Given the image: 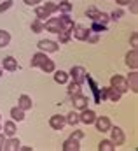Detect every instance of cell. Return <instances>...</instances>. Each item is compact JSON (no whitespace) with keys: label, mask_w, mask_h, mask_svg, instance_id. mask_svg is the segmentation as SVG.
I'll return each instance as SVG.
<instances>
[{"label":"cell","mask_w":138,"mask_h":151,"mask_svg":"<svg viewBox=\"0 0 138 151\" xmlns=\"http://www.w3.org/2000/svg\"><path fill=\"white\" fill-rule=\"evenodd\" d=\"M32 106H33V102H32V99H30L28 95H21V97H19L18 107H21L23 111H28V109H32Z\"/></svg>","instance_id":"obj_19"},{"label":"cell","mask_w":138,"mask_h":151,"mask_svg":"<svg viewBox=\"0 0 138 151\" xmlns=\"http://www.w3.org/2000/svg\"><path fill=\"white\" fill-rule=\"evenodd\" d=\"M131 47H138V35H137V32H133V34H131Z\"/></svg>","instance_id":"obj_39"},{"label":"cell","mask_w":138,"mask_h":151,"mask_svg":"<svg viewBox=\"0 0 138 151\" xmlns=\"http://www.w3.org/2000/svg\"><path fill=\"white\" fill-rule=\"evenodd\" d=\"M89 28H86V27H80V25H73V28H72V32H70V35H73L75 39H79V40H86L87 35H89Z\"/></svg>","instance_id":"obj_10"},{"label":"cell","mask_w":138,"mask_h":151,"mask_svg":"<svg viewBox=\"0 0 138 151\" xmlns=\"http://www.w3.org/2000/svg\"><path fill=\"white\" fill-rule=\"evenodd\" d=\"M16 123L11 119V121H5L4 123V135L5 137H12V135H16Z\"/></svg>","instance_id":"obj_20"},{"label":"cell","mask_w":138,"mask_h":151,"mask_svg":"<svg viewBox=\"0 0 138 151\" xmlns=\"http://www.w3.org/2000/svg\"><path fill=\"white\" fill-rule=\"evenodd\" d=\"M2 69H5V70H9V72H14V70L18 69L16 58H14V56H5V58H4V63H2Z\"/></svg>","instance_id":"obj_18"},{"label":"cell","mask_w":138,"mask_h":151,"mask_svg":"<svg viewBox=\"0 0 138 151\" xmlns=\"http://www.w3.org/2000/svg\"><path fill=\"white\" fill-rule=\"evenodd\" d=\"M65 121H67L68 125H72V127H73V125H77V123H79V114L72 111V113H68V116L65 118Z\"/></svg>","instance_id":"obj_27"},{"label":"cell","mask_w":138,"mask_h":151,"mask_svg":"<svg viewBox=\"0 0 138 151\" xmlns=\"http://www.w3.org/2000/svg\"><path fill=\"white\" fill-rule=\"evenodd\" d=\"M19 146H21L19 139H16V137L12 135V137H9V139L5 141L4 150H2V151H18V150H19Z\"/></svg>","instance_id":"obj_15"},{"label":"cell","mask_w":138,"mask_h":151,"mask_svg":"<svg viewBox=\"0 0 138 151\" xmlns=\"http://www.w3.org/2000/svg\"><path fill=\"white\" fill-rule=\"evenodd\" d=\"M95 119H96V114L91 109H82V114L79 116V121H82L84 125H93Z\"/></svg>","instance_id":"obj_13"},{"label":"cell","mask_w":138,"mask_h":151,"mask_svg":"<svg viewBox=\"0 0 138 151\" xmlns=\"http://www.w3.org/2000/svg\"><path fill=\"white\" fill-rule=\"evenodd\" d=\"M37 47H38L40 51H44V53H56V51H58V47H60V44H58L56 40L42 39V40H38Z\"/></svg>","instance_id":"obj_4"},{"label":"cell","mask_w":138,"mask_h":151,"mask_svg":"<svg viewBox=\"0 0 138 151\" xmlns=\"http://www.w3.org/2000/svg\"><path fill=\"white\" fill-rule=\"evenodd\" d=\"M105 30V25L103 23H98V21H93V27H91V32H96V34H100V32H103Z\"/></svg>","instance_id":"obj_31"},{"label":"cell","mask_w":138,"mask_h":151,"mask_svg":"<svg viewBox=\"0 0 138 151\" xmlns=\"http://www.w3.org/2000/svg\"><path fill=\"white\" fill-rule=\"evenodd\" d=\"M110 19V16L108 14H103V12H100L98 16H96V19L95 21H98V23H103V25H107V21Z\"/></svg>","instance_id":"obj_33"},{"label":"cell","mask_w":138,"mask_h":151,"mask_svg":"<svg viewBox=\"0 0 138 151\" xmlns=\"http://www.w3.org/2000/svg\"><path fill=\"white\" fill-rule=\"evenodd\" d=\"M128 5H131V12H133V14H137L138 12V0H131Z\"/></svg>","instance_id":"obj_38"},{"label":"cell","mask_w":138,"mask_h":151,"mask_svg":"<svg viewBox=\"0 0 138 151\" xmlns=\"http://www.w3.org/2000/svg\"><path fill=\"white\" fill-rule=\"evenodd\" d=\"M44 28L51 34H60L61 32V27H60V19L58 18H47V21H44Z\"/></svg>","instance_id":"obj_11"},{"label":"cell","mask_w":138,"mask_h":151,"mask_svg":"<svg viewBox=\"0 0 138 151\" xmlns=\"http://www.w3.org/2000/svg\"><path fill=\"white\" fill-rule=\"evenodd\" d=\"M11 42V34L7 30H0V47H5Z\"/></svg>","instance_id":"obj_25"},{"label":"cell","mask_w":138,"mask_h":151,"mask_svg":"<svg viewBox=\"0 0 138 151\" xmlns=\"http://www.w3.org/2000/svg\"><path fill=\"white\" fill-rule=\"evenodd\" d=\"M23 2H25L26 5H38L42 0H23Z\"/></svg>","instance_id":"obj_40"},{"label":"cell","mask_w":138,"mask_h":151,"mask_svg":"<svg viewBox=\"0 0 138 151\" xmlns=\"http://www.w3.org/2000/svg\"><path fill=\"white\" fill-rule=\"evenodd\" d=\"M115 2H117V5H128L131 0H115Z\"/></svg>","instance_id":"obj_42"},{"label":"cell","mask_w":138,"mask_h":151,"mask_svg":"<svg viewBox=\"0 0 138 151\" xmlns=\"http://www.w3.org/2000/svg\"><path fill=\"white\" fill-rule=\"evenodd\" d=\"M121 95H122V93H119L117 90H114V88H107V99H110L112 102H119V100H121Z\"/></svg>","instance_id":"obj_23"},{"label":"cell","mask_w":138,"mask_h":151,"mask_svg":"<svg viewBox=\"0 0 138 151\" xmlns=\"http://www.w3.org/2000/svg\"><path fill=\"white\" fill-rule=\"evenodd\" d=\"M4 144H5V135H4V134H0V151L4 150Z\"/></svg>","instance_id":"obj_41"},{"label":"cell","mask_w":138,"mask_h":151,"mask_svg":"<svg viewBox=\"0 0 138 151\" xmlns=\"http://www.w3.org/2000/svg\"><path fill=\"white\" fill-rule=\"evenodd\" d=\"M98 39H100V35H98L96 32H89V35H87V39H86V40H87V42H96Z\"/></svg>","instance_id":"obj_36"},{"label":"cell","mask_w":138,"mask_h":151,"mask_svg":"<svg viewBox=\"0 0 138 151\" xmlns=\"http://www.w3.org/2000/svg\"><path fill=\"white\" fill-rule=\"evenodd\" d=\"M58 11V5L56 4H53V2H47L46 5H37L35 7V14H37V18L38 19H42V21H46L53 12H56Z\"/></svg>","instance_id":"obj_2"},{"label":"cell","mask_w":138,"mask_h":151,"mask_svg":"<svg viewBox=\"0 0 138 151\" xmlns=\"http://www.w3.org/2000/svg\"><path fill=\"white\" fill-rule=\"evenodd\" d=\"M32 67H38V69H42L44 72H54V62H53L51 58H47V55H46L44 51L33 55V58H32Z\"/></svg>","instance_id":"obj_1"},{"label":"cell","mask_w":138,"mask_h":151,"mask_svg":"<svg viewBox=\"0 0 138 151\" xmlns=\"http://www.w3.org/2000/svg\"><path fill=\"white\" fill-rule=\"evenodd\" d=\"M11 118H12V121H23L25 119V111L21 107H12L11 109Z\"/></svg>","instance_id":"obj_21"},{"label":"cell","mask_w":138,"mask_h":151,"mask_svg":"<svg viewBox=\"0 0 138 151\" xmlns=\"http://www.w3.org/2000/svg\"><path fill=\"white\" fill-rule=\"evenodd\" d=\"M70 77H72L75 83L82 84V83L86 81V70H84V67H80V65L72 67V69H70Z\"/></svg>","instance_id":"obj_6"},{"label":"cell","mask_w":138,"mask_h":151,"mask_svg":"<svg viewBox=\"0 0 138 151\" xmlns=\"http://www.w3.org/2000/svg\"><path fill=\"white\" fill-rule=\"evenodd\" d=\"M126 83H128V90H131L133 93H137L138 91V72L137 70H133L129 77L126 79Z\"/></svg>","instance_id":"obj_17"},{"label":"cell","mask_w":138,"mask_h":151,"mask_svg":"<svg viewBox=\"0 0 138 151\" xmlns=\"http://www.w3.org/2000/svg\"><path fill=\"white\" fill-rule=\"evenodd\" d=\"M72 102H73V107H75V109L82 111V109H87L89 99H87L86 95H82V93H77V95H73V97H72Z\"/></svg>","instance_id":"obj_8"},{"label":"cell","mask_w":138,"mask_h":151,"mask_svg":"<svg viewBox=\"0 0 138 151\" xmlns=\"http://www.w3.org/2000/svg\"><path fill=\"white\" fill-rule=\"evenodd\" d=\"M77 93H80V84L75 83V81H72V83L68 84V95L73 97V95H77Z\"/></svg>","instance_id":"obj_26"},{"label":"cell","mask_w":138,"mask_h":151,"mask_svg":"<svg viewBox=\"0 0 138 151\" xmlns=\"http://www.w3.org/2000/svg\"><path fill=\"white\" fill-rule=\"evenodd\" d=\"M32 30H33L35 34H38V32H42V30H44V21L37 18V19H35L33 23H32Z\"/></svg>","instance_id":"obj_29"},{"label":"cell","mask_w":138,"mask_h":151,"mask_svg":"<svg viewBox=\"0 0 138 151\" xmlns=\"http://www.w3.org/2000/svg\"><path fill=\"white\" fill-rule=\"evenodd\" d=\"M58 11H61V12H70V11H72V4H70L68 0H63V2L58 5Z\"/></svg>","instance_id":"obj_30"},{"label":"cell","mask_w":138,"mask_h":151,"mask_svg":"<svg viewBox=\"0 0 138 151\" xmlns=\"http://www.w3.org/2000/svg\"><path fill=\"white\" fill-rule=\"evenodd\" d=\"M115 150V146L112 144V141H108V139H105L102 141L100 144H98V151H114Z\"/></svg>","instance_id":"obj_24"},{"label":"cell","mask_w":138,"mask_h":151,"mask_svg":"<svg viewBox=\"0 0 138 151\" xmlns=\"http://www.w3.org/2000/svg\"><path fill=\"white\" fill-rule=\"evenodd\" d=\"M126 65L131 70H137L138 69V49L137 47H133L131 51H128V55H126Z\"/></svg>","instance_id":"obj_7"},{"label":"cell","mask_w":138,"mask_h":151,"mask_svg":"<svg viewBox=\"0 0 138 151\" xmlns=\"http://www.w3.org/2000/svg\"><path fill=\"white\" fill-rule=\"evenodd\" d=\"M98 14H100V11H98V9H96L95 5H91V7H89V9L86 11V16H87L89 19H93V21L96 19V16H98Z\"/></svg>","instance_id":"obj_28"},{"label":"cell","mask_w":138,"mask_h":151,"mask_svg":"<svg viewBox=\"0 0 138 151\" xmlns=\"http://www.w3.org/2000/svg\"><path fill=\"white\" fill-rule=\"evenodd\" d=\"M0 76H2V65H0Z\"/></svg>","instance_id":"obj_44"},{"label":"cell","mask_w":138,"mask_h":151,"mask_svg":"<svg viewBox=\"0 0 138 151\" xmlns=\"http://www.w3.org/2000/svg\"><path fill=\"white\" fill-rule=\"evenodd\" d=\"M95 125H96V128H98V132H108L110 130V127H112V123H110V118H107V116H102V118H98L96 116V119H95Z\"/></svg>","instance_id":"obj_12"},{"label":"cell","mask_w":138,"mask_h":151,"mask_svg":"<svg viewBox=\"0 0 138 151\" xmlns=\"http://www.w3.org/2000/svg\"><path fill=\"white\" fill-rule=\"evenodd\" d=\"M12 7V0H5L4 4H0V14L4 12V11H7V9H11Z\"/></svg>","instance_id":"obj_35"},{"label":"cell","mask_w":138,"mask_h":151,"mask_svg":"<svg viewBox=\"0 0 138 151\" xmlns=\"http://www.w3.org/2000/svg\"><path fill=\"white\" fill-rule=\"evenodd\" d=\"M122 14H124V12H122V9H115V11L110 14V19H114V21H115V19H121V18H122Z\"/></svg>","instance_id":"obj_34"},{"label":"cell","mask_w":138,"mask_h":151,"mask_svg":"<svg viewBox=\"0 0 138 151\" xmlns=\"http://www.w3.org/2000/svg\"><path fill=\"white\" fill-rule=\"evenodd\" d=\"M58 19H60V27H61V30H65V32H72V28H73V21L70 19L68 12H63Z\"/></svg>","instance_id":"obj_14"},{"label":"cell","mask_w":138,"mask_h":151,"mask_svg":"<svg viewBox=\"0 0 138 151\" xmlns=\"http://www.w3.org/2000/svg\"><path fill=\"white\" fill-rule=\"evenodd\" d=\"M70 137H73V139H77V141H80V139L84 137V132H82V130H75V132H73V134H72Z\"/></svg>","instance_id":"obj_37"},{"label":"cell","mask_w":138,"mask_h":151,"mask_svg":"<svg viewBox=\"0 0 138 151\" xmlns=\"http://www.w3.org/2000/svg\"><path fill=\"white\" fill-rule=\"evenodd\" d=\"M63 151H79L80 150V142L77 141V139H73V137H68L65 142H63Z\"/></svg>","instance_id":"obj_16"},{"label":"cell","mask_w":138,"mask_h":151,"mask_svg":"<svg viewBox=\"0 0 138 151\" xmlns=\"http://www.w3.org/2000/svg\"><path fill=\"white\" fill-rule=\"evenodd\" d=\"M58 35H60V42H61V44H65V42H68V40H70V32H65V30H61Z\"/></svg>","instance_id":"obj_32"},{"label":"cell","mask_w":138,"mask_h":151,"mask_svg":"<svg viewBox=\"0 0 138 151\" xmlns=\"http://www.w3.org/2000/svg\"><path fill=\"white\" fill-rule=\"evenodd\" d=\"M0 130H2V116H0Z\"/></svg>","instance_id":"obj_43"},{"label":"cell","mask_w":138,"mask_h":151,"mask_svg":"<svg viewBox=\"0 0 138 151\" xmlns=\"http://www.w3.org/2000/svg\"><path fill=\"white\" fill-rule=\"evenodd\" d=\"M70 76L67 74V72H63V70H56L54 72V81L58 83V84H65L67 81H68Z\"/></svg>","instance_id":"obj_22"},{"label":"cell","mask_w":138,"mask_h":151,"mask_svg":"<svg viewBox=\"0 0 138 151\" xmlns=\"http://www.w3.org/2000/svg\"><path fill=\"white\" fill-rule=\"evenodd\" d=\"M49 125H51V128L53 130H63V127L67 125V121H65V116H61V114H54V116H51L49 118Z\"/></svg>","instance_id":"obj_9"},{"label":"cell","mask_w":138,"mask_h":151,"mask_svg":"<svg viewBox=\"0 0 138 151\" xmlns=\"http://www.w3.org/2000/svg\"><path fill=\"white\" fill-rule=\"evenodd\" d=\"M110 141H112V144L114 146H122L124 144V141H126V137H124V132L119 128V127H110Z\"/></svg>","instance_id":"obj_5"},{"label":"cell","mask_w":138,"mask_h":151,"mask_svg":"<svg viewBox=\"0 0 138 151\" xmlns=\"http://www.w3.org/2000/svg\"><path fill=\"white\" fill-rule=\"evenodd\" d=\"M110 88L117 90L119 93H126L128 91V83H126V77L121 74H115L110 77Z\"/></svg>","instance_id":"obj_3"}]
</instances>
